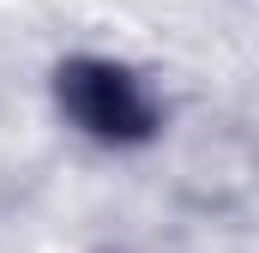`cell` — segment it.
Listing matches in <instances>:
<instances>
[{"label":"cell","instance_id":"cell-1","mask_svg":"<svg viewBox=\"0 0 259 253\" xmlns=\"http://www.w3.org/2000/svg\"><path fill=\"white\" fill-rule=\"evenodd\" d=\"M55 103L61 115L84 139L109 145V151H127V145H151L157 126H163V103L157 91L133 72V66L109 61V55H72L55 72Z\"/></svg>","mask_w":259,"mask_h":253}]
</instances>
